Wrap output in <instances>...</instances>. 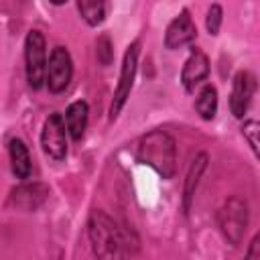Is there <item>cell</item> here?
<instances>
[{
  "label": "cell",
  "mask_w": 260,
  "mask_h": 260,
  "mask_svg": "<svg viewBox=\"0 0 260 260\" xmlns=\"http://www.w3.org/2000/svg\"><path fill=\"white\" fill-rule=\"evenodd\" d=\"M87 236L98 260H126V242L116 221L102 209L91 211Z\"/></svg>",
  "instance_id": "2"
},
{
  "label": "cell",
  "mask_w": 260,
  "mask_h": 260,
  "mask_svg": "<svg viewBox=\"0 0 260 260\" xmlns=\"http://www.w3.org/2000/svg\"><path fill=\"white\" fill-rule=\"evenodd\" d=\"M246 260H260V238L254 236L250 248H248V254H246Z\"/></svg>",
  "instance_id": "20"
},
{
  "label": "cell",
  "mask_w": 260,
  "mask_h": 260,
  "mask_svg": "<svg viewBox=\"0 0 260 260\" xmlns=\"http://www.w3.org/2000/svg\"><path fill=\"white\" fill-rule=\"evenodd\" d=\"M207 160H209L207 154L205 152H199L193 158L191 167H189V173H187V179H185V187H183V209H185V213H189V209H191V203H193V197H195L199 179H201V175L207 169Z\"/></svg>",
  "instance_id": "14"
},
{
  "label": "cell",
  "mask_w": 260,
  "mask_h": 260,
  "mask_svg": "<svg viewBox=\"0 0 260 260\" xmlns=\"http://www.w3.org/2000/svg\"><path fill=\"white\" fill-rule=\"evenodd\" d=\"M195 110L203 120H213L217 114V89L207 83L201 87V91L197 93L195 100Z\"/></svg>",
  "instance_id": "15"
},
{
  "label": "cell",
  "mask_w": 260,
  "mask_h": 260,
  "mask_svg": "<svg viewBox=\"0 0 260 260\" xmlns=\"http://www.w3.org/2000/svg\"><path fill=\"white\" fill-rule=\"evenodd\" d=\"M221 16H223V10L219 4H211L209 10H207V18H205V26H207V32L209 35H217L219 32V26H221Z\"/></svg>",
  "instance_id": "18"
},
{
  "label": "cell",
  "mask_w": 260,
  "mask_h": 260,
  "mask_svg": "<svg viewBox=\"0 0 260 260\" xmlns=\"http://www.w3.org/2000/svg\"><path fill=\"white\" fill-rule=\"evenodd\" d=\"M248 221H250L248 203H246V199H242L238 195L225 199V203L217 209V225H219L223 238L228 240V244H232V246L242 244L246 230H248Z\"/></svg>",
  "instance_id": "3"
},
{
  "label": "cell",
  "mask_w": 260,
  "mask_h": 260,
  "mask_svg": "<svg viewBox=\"0 0 260 260\" xmlns=\"http://www.w3.org/2000/svg\"><path fill=\"white\" fill-rule=\"evenodd\" d=\"M77 10L89 26H98L104 22V18L108 14V4L100 2V0L98 2L95 0H83V2H77Z\"/></svg>",
  "instance_id": "16"
},
{
  "label": "cell",
  "mask_w": 260,
  "mask_h": 260,
  "mask_svg": "<svg viewBox=\"0 0 260 260\" xmlns=\"http://www.w3.org/2000/svg\"><path fill=\"white\" fill-rule=\"evenodd\" d=\"M49 187L45 183L32 181V183H20L18 187H14L8 195L6 205L18 211H37L47 199H49Z\"/></svg>",
  "instance_id": "8"
},
{
  "label": "cell",
  "mask_w": 260,
  "mask_h": 260,
  "mask_svg": "<svg viewBox=\"0 0 260 260\" xmlns=\"http://www.w3.org/2000/svg\"><path fill=\"white\" fill-rule=\"evenodd\" d=\"M95 55H98V61L104 67H108L112 63V59H114V45H112V41H110L108 35H102L98 39V43H95Z\"/></svg>",
  "instance_id": "17"
},
{
  "label": "cell",
  "mask_w": 260,
  "mask_h": 260,
  "mask_svg": "<svg viewBox=\"0 0 260 260\" xmlns=\"http://www.w3.org/2000/svg\"><path fill=\"white\" fill-rule=\"evenodd\" d=\"M138 53H140V43L138 41L132 43L124 53L120 79H118V85H116V91H114V100H112V106H110V120L112 122L118 118V114L122 112L126 100L130 98L132 83H134V77H136V67H138Z\"/></svg>",
  "instance_id": "5"
},
{
  "label": "cell",
  "mask_w": 260,
  "mask_h": 260,
  "mask_svg": "<svg viewBox=\"0 0 260 260\" xmlns=\"http://www.w3.org/2000/svg\"><path fill=\"white\" fill-rule=\"evenodd\" d=\"M197 37V26L189 14V10H181L167 26V32H165V47L175 51V49H181V47H187L195 41Z\"/></svg>",
  "instance_id": "9"
},
{
  "label": "cell",
  "mask_w": 260,
  "mask_h": 260,
  "mask_svg": "<svg viewBox=\"0 0 260 260\" xmlns=\"http://www.w3.org/2000/svg\"><path fill=\"white\" fill-rule=\"evenodd\" d=\"M242 134H244V138L248 140L252 152L258 156V122H256V120H248V122L242 126Z\"/></svg>",
  "instance_id": "19"
},
{
  "label": "cell",
  "mask_w": 260,
  "mask_h": 260,
  "mask_svg": "<svg viewBox=\"0 0 260 260\" xmlns=\"http://www.w3.org/2000/svg\"><path fill=\"white\" fill-rule=\"evenodd\" d=\"M24 69L32 89H41L47 73V43L41 30H30L24 39Z\"/></svg>",
  "instance_id": "4"
},
{
  "label": "cell",
  "mask_w": 260,
  "mask_h": 260,
  "mask_svg": "<svg viewBox=\"0 0 260 260\" xmlns=\"http://www.w3.org/2000/svg\"><path fill=\"white\" fill-rule=\"evenodd\" d=\"M8 154H10V165H12V173L16 175V179L26 181L32 173V160H30V152L26 144L20 138H12L8 142Z\"/></svg>",
  "instance_id": "13"
},
{
  "label": "cell",
  "mask_w": 260,
  "mask_h": 260,
  "mask_svg": "<svg viewBox=\"0 0 260 260\" xmlns=\"http://www.w3.org/2000/svg\"><path fill=\"white\" fill-rule=\"evenodd\" d=\"M73 77V59L65 47H55L47 61L45 83L51 93H61L67 89Z\"/></svg>",
  "instance_id": "6"
},
{
  "label": "cell",
  "mask_w": 260,
  "mask_h": 260,
  "mask_svg": "<svg viewBox=\"0 0 260 260\" xmlns=\"http://www.w3.org/2000/svg\"><path fill=\"white\" fill-rule=\"evenodd\" d=\"M41 146L53 160H63L67 156V128L59 112L45 120L41 130Z\"/></svg>",
  "instance_id": "7"
},
{
  "label": "cell",
  "mask_w": 260,
  "mask_h": 260,
  "mask_svg": "<svg viewBox=\"0 0 260 260\" xmlns=\"http://www.w3.org/2000/svg\"><path fill=\"white\" fill-rule=\"evenodd\" d=\"M254 89H256V77L250 71H238L230 95V110L236 118H244V114L248 112Z\"/></svg>",
  "instance_id": "10"
},
{
  "label": "cell",
  "mask_w": 260,
  "mask_h": 260,
  "mask_svg": "<svg viewBox=\"0 0 260 260\" xmlns=\"http://www.w3.org/2000/svg\"><path fill=\"white\" fill-rule=\"evenodd\" d=\"M136 158L156 171L162 179H173L177 173V144L165 130L144 134L136 144Z\"/></svg>",
  "instance_id": "1"
},
{
  "label": "cell",
  "mask_w": 260,
  "mask_h": 260,
  "mask_svg": "<svg viewBox=\"0 0 260 260\" xmlns=\"http://www.w3.org/2000/svg\"><path fill=\"white\" fill-rule=\"evenodd\" d=\"M209 75V59L201 49H193L181 69V83L187 91H193Z\"/></svg>",
  "instance_id": "11"
},
{
  "label": "cell",
  "mask_w": 260,
  "mask_h": 260,
  "mask_svg": "<svg viewBox=\"0 0 260 260\" xmlns=\"http://www.w3.org/2000/svg\"><path fill=\"white\" fill-rule=\"evenodd\" d=\"M87 118H89V108L83 100H77L73 104H69V108L65 110V128H67V134L73 138V140H81L83 134H85V128H87Z\"/></svg>",
  "instance_id": "12"
}]
</instances>
